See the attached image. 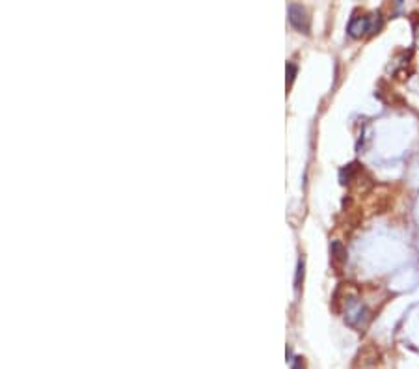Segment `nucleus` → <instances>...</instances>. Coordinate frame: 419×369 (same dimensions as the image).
<instances>
[{"label": "nucleus", "mask_w": 419, "mask_h": 369, "mask_svg": "<svg viewBox=\"0 0 419 369\" xmlns=\"http://www.w3.org/2000/svg\"><path fill=\"white\" fill-rule=\"evenodd\" d=\"M289 20H291V25L295 26L297 30L307 34V30H309V19H307L306 10H304L300 4L289 6Z\"/></svg>", "instance_id": "obj_4"}, {"label": "nucleus", "mask_w": 419, "mask_h": 369, "mask_svg": "<svg viewBox=\"0 0 419 369\" xmlns=\"http://www.w3.org/2000/svg\"><path fill=\"white\" fill-rule=\"evenodd\" d=\"M332 252H333V257H336L338 261H345V259H347V250L343 248V244L339 241H336L332 244Z\"/></svg>", "instance_id": "obj_5"}, {"label": "nucleus", "mask_w": 419, "mask_h": 369, "mask_svg": "<svg viewBox=\"0 0 419 369\" xmlns=\"http://www.w3.org/2000/svg\"><path fill=\"white\" fill-rule=\"evenodd\" d=\"M295 75H297V66L295 64H287V84L291 86V82L295 80Z\"/></svg>", "instance_id": "obj_6"}, {"label": "nucleus", "mask_w": 419, "mask_h": 369, "mask_svg": "<svg viewBox=\"0 0 419 369\" xmlns=\"http://www.w3.org/2000/svg\"><path fill=\"white\" fill-rule=\"evenodd\" d=\"M382 26V13H371L367 17H352L348 23V34L352 37H362L365 34H374Z\"/></svg>", "instance_id": "obj_1"}, {"label": "nucleus", "mask_w": 419, "mask_h": 369, "mask_svg": "<svg viewBox=\"0 0 419 369\" xmlns=\"http://www.w3.org/2000/svg\"><path fill=\"white\" fill-rule=\"evenodd\" d=\"M380 362V353L379 348L373 343H367L365 347L360 348L358 356L354 358L352 369H376Z\"/></svg>", "instance_id": "obj_3"}, {"label": "nucleus", "mask_w": 419, "mask_h": 369, "mask_svg": "<svg viewBox=\"0 0 419 369\" xmlns=\"http://www.w3.org/2000/svg\"><path fill=\"white\" fill-rule=\"evenodd\" d=\"M304 278V257H302L300 261H298V272H297V289L300 287V280Z\"/></svg>", "instance_id": "obj_7"}, {"label": "nucleus", "mask_w": 419, "mask_h": 369, "mask_svg": "<svg viewBox=\"0 0 419 369\" xmlns=\"http://www.w3.org/2000/svg\"><path fill=\"white\" fill-rule=\"evenodd\" d=\"M292 369H304V362H302V358L292 360Z\"/></svg>", "instance_id": "obj_9"}, {"label": "nucleus", "mask_w": 419, "mask_h": 369, "mask_svg": "<svg viewBox=\"0 0 419 369\" xmlns=\"http://www.w3.org/2000/svg\"><path fill=\"white\" fill-rule=\"evenodd\" d=\"M369 317L371 315H369L367 308L360 302L356 295L345 302V321H347V324H350L354 328H363L367 324Z\"/></svg>", "instance_id": "obj_2"}, {"label": "nucleus", "mask_w": 419, "mask_h": 369, "mask_svg": "<svg viewBox=\"0 0 419 369\" xmlns=\"http://www.w3.org/2000/svg\"><path fill=\"white\" fill-rule=\"evenodd\" d=\"M414 43H415V47L419 49V20L415 23V26H414Z\"/></svg>", "instance_id": "obj_8"}]
</instances>
